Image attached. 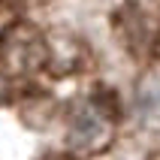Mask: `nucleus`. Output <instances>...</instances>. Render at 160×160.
Instances as JSON below:
<instances>
[{
	"label": "nucleus",
	"mask_w": 160,
	"mask_h": 160,
	"mask_svg": "<svg viewBox=\"0 0 160 160\" xmlns=\"http://www.w3.org/2000/svg\"><path fill=\"white\" fill-rule=\"evenodd\" d=\"M70 145L79 154H100L103 148L112 145L115 136V118H109L97 103L82 106L76 115L70 118Z\"/></svg>",
	"instance_id": "nucleus-1"
},
{
	"label": "nucleus",
	"mask_w": 160,
	"mask_h": 160,
	"mask_svg": "<svg viewBox=\"0 0 160 160\" xmlns=\"http://www.w3.org/2000/svg\"><path fill=\"white\" fill-rule=\"evenodd\" d=\"M39 160H76L72 154H42Z\"/></svg>",
	"instance_id": "nucleus-2"
}]
</instances>
